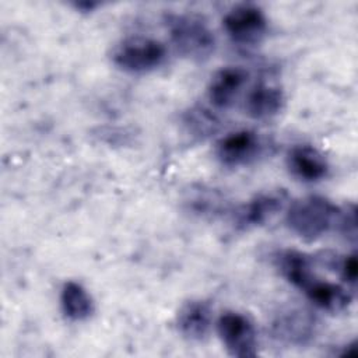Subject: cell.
Returning <instances> with one entry per match:
<instances>
[{"label":"cell","mask_w":358,"mask_h":358,"mask_svg":"<svg viewBox=\"0 0 358 358\" xmlns=\"http://www.w3.org/2000/svg\"><path fill=\"white\" fill-rule=\"evenodd\" d=\"M165 22L172 45L183 57L204 62L214 53L215 35L201 15L194 13L169 14Z\"/></svg>","instance_id":"1"},{"label":"cell","mask_w":358,"mask_h":358,"mask_svg":"<svg viewBox=\"0 0 358 358\" xmlns=\"http://www.w3.org/2000/svg\"><path fill=\"white\" fill-rule=\"evenodd\" d=\"M340 208L329 199L317 194L305 196L291 203L285 222L288 228L305 241H316L337 222Z\"/></svg>","instance_id":"2"},{"label":"cell","mask_w":358,"mask_h":358,"mask_svg":"<svg viewBox=\"0 0 358 358\" xmlns=\"http://www.w3.org/2000/svg\"><path fill=\"white\" fill-rule=\"evenodd\" d=\"M166 59V48L158 39L134 35L127 36L112 48L110 60L119 70L143 74L158 69Z\"/></svg>","instance_id":"3"},{"label":"cell","mask_w":358,"mask_h":358,"mask_svg":"<svg viewBox=\"0 0 358 358\" xmlns=\"http://www.w3.org/2000/svg\"><path fill=\"white\" fill-rule=\"evenodd\" d=\"M317 331V317L305 306L291 305L280 309L270 324V333L278 343L302 347L312 341Z\"/></svg>","instance_id":"4"},{"label":"cell","mask_w":358,"mask_h":358,"mask_svg":"<svg viewBox=\"0 0 358 358\" xmlns=\"http://www.w3.org/2000/svg\"><path fill=\"white\" fill-rule=\"evenodd\" d=\"M222 27L234 43L253 46L260 43L266 36L268 21L260 7L255 4H238L225 13Z\"/></svg>","instance_id":"5"},{"label":"cell","mask_w":358,"mask_h":358,"mask_svg":"<svg viewBox=\"0 0 358 358\" xmlns=\"http://www.w3.org/2000/svg\"><path fill=\"white\" fill-rule=\"evenodd\" d=\"M217 333L231 357L257 355V331L246 315L235 310L224 312L217 320Z\"/></svg>","instance_id":"6"},{"label":"cell","mask_w":358,"mask_h":358,"mask_svg":"<svg viewBox=\"0 0 358 358\" xmlns=\"http://www.w3.org/2000/svg\"><path fill=\"white\" fill-rule=\"evenodd\" d=\"M262 152V141L253 130L242 129L227 133L214 145V155L220 164L238 168L253 162Z\"/></svg>","instance_id":"7"},{"label":"cell","mask_w":358,"mask_h":358,"mask_svg":"<svg viewBox=\"0 0 358 358\" xmlns=\"http://www.w3.org/2000/svg\"><path fill=\"white\" fill-rule=\"evenodd\" d=\"M285 200L287 193L284 190L259 193L234 213L235 225L241 229L260 227L270 221L282 208Z\"/></svg>","instance_id":"8"},{"label":"cell","mask_w":358,"mask_h":358,"mask_svg":"<svg viewBox=\"0 0 358 358\" xmlns=\"http://www.w3.org/2000/svg\"><path fill=\"white\" fill-rule=\"evenodd\" d=\"M285 164L289 173L305 183H313L324 179L330 169L322 151L308 144L291 147L287 152Z\"/></svg>","instance_id":"9"},{"label":"cell","mask_w":358,"mask_h":358,"mask_svg":"<svg viewBox=\"0 0 358 358\" xmlns=\"http://www.w3.org/2000/svg\"><path fill=\"white\" fill-rule=\"evenodd\" d=\"M248 71L241 66H227L217 70L207 85V98L217 109H227L235 103L248 81Z\"/></svg>","instance_id":"10"},{"label":"cell","mask_w":358,"mask_h":358,"mask_svg":"<svg viewBox=\"0 0 358 358\" xmlns=\"http://www.w3.org/2000/svg\"><path fill=\"white\" fill-rule=\"evenodd\" d=\"M175 323L183 338L203 341L213 324V308L204 299H189L178 309Z\"/></svg>","instance_id":"11"},{"label":"cell","mask_w":358,"mask_h":358,"mask_svg":"<svg viewBox=\"0 0 358 358\" xmlns=\"http://www.w3.org/2000/svg\"><path fill=\"white\" fill-rule=\"evenodd\" d=\"M306 298L317 308L336 313L350 306L352 294L340 284L319 278L315 273L299 288Z\"/></svg>","instance_id":"12"},{"label":"cell","mask_w":358,"mask_h":358,"mask_svg":"<svg viewBox=\"0 0 358 358\" xmlns=\"http://www.w3.org/2000/svg\"><path fill=\"white\" fill-rule=\"evenodd\" d=\"M285 105V95L278 85L264 81L256 83L243 101L245 113L256 120H267L277 116Z\"/></svg>","instance_id":"13"},{"label":"cell","mask_w":358,"mask_h":358,"mask_svg":"<svg viewBox=\"0 0 358 358\" xmlns=\"http://www.w3.org/2000/svg\"><path fill=\"white\" fill-rule=\"evenodd\" d=\"M60 308L66 319L83 322L94 313V301L80 282L66 281L60 291Z\"/></svg>","instance_id":"14"},{"label":"cell","mask_w":358,"mask_h":358,"mask_svg":"<svg viewBox=\"0 0 358 358\" xmlns=\"http://www.w3.org/2000/svg\"><path fill=\"white\" fill-rule=\"evenodd\" d=\"M186 203L189 204L190 211L200 217H215L228 208L225 197L218 190L204 187L192 192Z\"/></svg>","instance_id":"15"},{"label":"cell","mask_w":358,"mask_h":358,"mask_svg":"<svg viewBox=\"0 0 358 358\" xmlns=\"http://www.w3.org/2000/svg\"><path fill=\"white\" fill-rule=\"evenodd\" d=\"M183 123L186 124L192 136L200 138L208 137L220 129V119L217 117V115L203 106L189 109V112L185 113Z\"/></svg>","instance_id":"16"},{"label":"cell","mask_w":358,"mask_h":358,"mask_svg":"<svg viewBox=\"0 0 358 358\" xmlns=\"http://www.w3.org/2000/svg\"><path fill=\"white\" fill-rule=\"evenodd\" d=\"M340 232L350 241L352 245L357 242V207L355 204H348L345 210H340L337 222Z\"/></svg>","instance_id":"17"},{"label":"cell","mask_w":358,"mask_h":358,"mask_svg":"<svg viewBox=\"0 0 358 358\" xmlns=\"http://www.w3.org/2000/svg\"><path fill=\"white\" fill-rule=\"evenodd\" d=\"M337 266V271L341 277V280L352 287H355L357 282V255L351 253L347 256H343V259L338 260V263H336Z\"/></svg>","instance_id":"18"}]
</instances>
